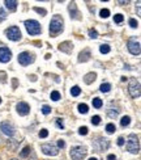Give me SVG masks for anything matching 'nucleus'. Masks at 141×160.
Segmentation results:
<instances>
[{
  "instance_id": "45",
  "label": "nucleus",
  "mask_w": 141,
  "mask_h": 160,
  "mask_svg": "<svg viewBox=\"0 0 141 160\" xmlns=\"http://www.w3.org/2000/svg\"><path fill=\"white\" fill-rule=\"evenodd\" d=\"M12 160H16V159H12Z\"/></svg>"
},
{
  "instance_id": "36",
  "label": "nucleus",
  "mask_w": 141,
  "mask_h": 160,
  "mask_svg": "<svg viewBox=\"0 0 141 160\" xmlns=\"http://www.w3.org/2000/svg\"><path fill=\"white\" fill-rule=\"evenodd\" d=\"M56 126H58V127H59V129H64V122H63V120H62V118H58V120H56Z\"/></svg>"
},
{
  "instance_id": "13",
  "label": "nucleus",
  "mask_w": 141,
  "mask_h": 160,
  "mask_svg": "<svg viewBox=\"0 0 141 160\" xmlns=\"http://www.w3.org/2000/svg\"><path fill=\"white\" fill-rule=\"evenodd\" d=\"M16 109H17V113L20 116H28L29 111H30V106H29L26 103H18L16 106Z\"/></svg>"
},
{
  "instance_id": "44",
  "label": "nucleus",
  "mask_w": 141,
  "mask_h": 160,
  "mask_svg": "<svg viewBox=\"0 0 141 160\" xmlns=\"http://www.w3.org/2000/svg\"><path fill=\"white\" fill-rule=\"evenodd\" d=\"M0 104H1V97H0Z\"/></svg>"
},
{
  "instance_id": "12",
  "label": "nucleus",
  "mask_w": 141,
  "mask_h": 160,
  "mask_svg": "<svg viewBox=\"0 0 141 160\" xmlns=\"http://www.w3.org/2000/svg\"><path fill=\"white\" fill-rule=\"evenodd\" d=\"M0 130H1L5 135H8V137H12V135L14 134V127H13V125H11L9 122H1Z\"/></svg>"
},
{
  "instance_id": "34",
  "label": "nucleus",
  "mask_w": 141,
  "mask_h": 160,
  "mask_svg": "<svg viewBox=\"0 0 141 160\" xmlns=\"http://www.w3.org/2000/svg\"><path fill=\"white\" fill-rule=\"evenodd\" d=\"M79 134L80 135H86L87 134V127L86 126H81L79 129Z\"/></svg>"
},
{
  "instance_id": "5",
  "label": "nucleus",
  "mask_w": 141,
  "mask_h": 160,
  "mask_svg": "<svg viewBox=\"0 0 141 160\" xmlns=\"http://www.w3.org/2000/svg\"><path fill=\"white\" fill-rule=\"evenodd\" d=\"M128 91H129V94L133 98H138L141 94L140 81H138L137 79H131L129 85H128Z\"/></svg>"
},
{
  "instance_id": "22",
  "label": "nucleus",
  "mask_w": 141,
  "mask_h": 160,
  "mask_svg": "<svg viewBox=\"0 0 141 160\" xmlns=\"http://www.w3.org/2000/svg\"><path fill=\"white\" fill-rule=\"evenodd\" d=\"M110 89H111V84H108V83H103V84H101V87H99V91L101 92H110Z\"/></svg>"
},
{
  "instance_id": "31",
  "label": "nucleus",
  "mask_w": 141,
  "mask_h": 160,
  "mask_svg": "<svg viewBox=\"0 0 141 160\" xmlns=\"http://www.w3.org/2000/svg\"><path fill=\"white\" fill-rule=\"evenodd\" d=\"M34 11L38 12V13L41 14V16H46V13H47V11L43 8H39V7H34Z\"/></svg>"
},
{
  "instance_id": "2",
  "label": "nucleus",
  "mask_w": 141,
  "mask_h": 160,
  "mask_svg": "<svg viewBox=\"0 0 141 160\" xmlns=\"http://www.w3.org/2000/svg\"><path fill=\"white\" fill-rule=\"evenodd\" d=\"M127 150L131 154H138L140 152V142H138V137L135 134H131L128 138L127 143Z\"/></svg>"
},
{
  "instance_id": "29",
  "label": "nucleus",
  "mask_w": 141,
  "mask_h": 160,
  "mask_svg": "<svg viewBox=\"0 0 141 160\" xmlns=\"http://www.w3.org/2000/svg\"><path fill=\"white\" fill-rule=\"evenodd\" d=\"M107 114L110 118H116L119 114V109H115V110H107Z\"/></svg>"
},
{
  "instance_id": "39",
  "label": "nucleus",
  "mask_w": 141,
  "mask_h": 160,
  "mask_svg": "<svg viewBox=\"0 0 141 160\" xmlns=\"http://www.w3.org/2000/svg\"><path fill=\"white\" fill-rule=\"evenodd\" d=\"M47 135H48V131H47L46 129H42V130L39 131V138H46Z\"/></svg>"
},
{
  "instance_id": "16",
  "label": "nucleus",
  "mask_w": 141,
  "mask_h": 160,
  "mask_svg": "<svg viewBox=\"0 0 141 160\" xmlns=\"http://www.w3.org/2000/svg\"><path fill=\"white\" fill-rule=\"evenodd\" d=\"M68 9H69V13H70V17L72 18H79V11H77V7H76V3H70L69 7H68Z\"/></svg>"
},
{
  "instance_id": "32",
  "label": "nucleus",
  "mask_w": 141,
  "mask_h": 160,
  "mask_svg": "<svg viewBox=\"0 0 141 160\" xmlns=\"http://www.w3.org/2000/svg\"><path fill=\"white\" fill-rule=\"evenodd\" d=\"M89 37L94 38V40H96V38H98V33H97L96 29H90V30H89Z\"/></svg>"
},
{
  "instance_id": "14",
  "label": "nucleus",
  "mask_w": 141,
  "mask_h": 160,
  "mask_svg": "<svg viewBox=\"0 0 141 160\" xmlns=\"http://www.w3.org/2000/svg\"><path fill=\"white\" fill-rule=\"evenodd\" d=\"M89 59H90V50L89 49L82 50L79 54V62H86V60H89Z\"/></svg>"
},
{
  "instance_id": "24",
  "label": "nucleus",
  "mask_w": 141,
  "mask_h": 160,
  "mask_svg": "<svg viewBox=\"0 0 141 160\" xmlns=\"http://www.w3.org/2000/svg\"><path fill=\"white\" fill-rule=\"evenodd\" d=\"M129 122H131V117L129 116H124V117L120 120V125L124 127V126H128L129 125Z\"/></svg>"
},
{
  "instance_id": "35",
  "label": "nucleus",
  "mask_w": 141,
  "mask_h": 160,
  "mask_svg": "<svg viewBox=\"0 0 141 160\" xmlns=\"http://www.w3.org/2000/svg\"><path fill=\"white\" fill-rule=\"evenodd\" d=\"M99 122H101V117H99V116H94V117H92V123H93V125H98Z\"/></svg>"
},
{
  "instance_id": "43",
  "label": "nucleus",
  "mask_w": 141,
  "mask_h": 160,
  "mask_svg": "<svg viewBox=\"0 0 141 160\" xmlns=\"http://www.w3.org/2000/svg\"><path fill=\"white\" fill-rule=\"evenodd\" d=\"M89 160H98V159H97V157H90Z\"/></svg>"
},
{
  "instance_id": "38",
  "label": "nucleus",
  "mask_w": 141,
  "mask_h": 160,
  "mask_svg": "<svg viewBox=\"0 0 141 160\" xmlns=\"http://www.w3.org/2000/svg\"><path fill=\"white\" fill-rule=\"evenodd\" d=\"M7 17V14H5V11H4L3 8H0V23L4 20V18Z\"/></svg>"
},
{
  "instance_id": "15",
  "label": "nucleus",
  "mask_w": 141,
  "mask_h": 160,
  "mask_svg": "<svg viewBox=\"0 0 141 160\" xmlns=\"http://www.w3.org/2000/svg\"><path fill=\"white\" fill-rule=\"evenodd\" d=\"M72 49H73V46H72V43L70 42H63L59 45V50L60 51H64V53H70L72 51Z\"/></svg>"
},
{
  "instance_id": "25",
  "label": "nucleus",
  "mask_w": 141,
  "mask_h": 160,
  "mask_svg": "<svg viewBox=\"0 0 141 160\" xmlns=\"http://www.w3.org/2000/svg\"><path fill=\"white\" fill-rule=\"evenodd\" d=\"M30 151H31V148H30L29 146L24 147V148H22V151L20 152V156H21V157H26L29 154H30Z\"/></svg>"
},
{
  "instance_id": "3",
  "label": "nucleus",
  "mask_w": 141,
  "mask_h": 160,
  "mask_svg": "<svg viewBox=\"0 0 141 160\" xmlns=\"http://www.w3.org/2000/svg\"><path fill=\"white\" fill-rule=\"evenodd\" d=\"M25 28H26V30H28V33L30 36H37L42 31L41 24L35 20H26L25 21Z\"/></svg>"
},
{
  "instance_id": "1",
  "label": "nucleus",
  "mask_w": 141,
  "mask_h": 160,
  "mask_svg": "<svg viewBox=\"0 0 141 160\" xmlns=\"http://www.w3.org/2000/svg\"><path fill=\"white\" fill-rule=\"evenodd\" d=\"M50 34L51 37H58L64 29V20L60 14H54V17L50 21Z\"/></svg>"
},
{
  "instance_id": "8",
  "label": "nucleus",
  "mask_w": 141,
  "mask_h": 160,
  "mask_svg": "<svg viewBox=\"0 0 141 160\" xmlns=\"http://www.w3.org/2000/svg\"><path fill=\"white\" fill-rule=\"evenodd\" d=\"M34 62V55L29 51H24L18 54V63L22 64V66H28L30 63Z\"/></svg>"
},
{
  "instance_id": "21",
  "label": "nucleus",
  "mask_w": 141,
  "mask_h": 160,
  "mask_svg": "<svg viewBox=\"0 0 141 160\" xmlns=\"http://www.w3.org/2000/svg\"><path fill=\"white\" fill-rule=\"evenodd\" d=\"M79 111L81 113V114H86L87 111H89V106H87L86 104H80V105H79Z\"/></svg>"
},
{
  "instance_id": "18",
  "label": "nucleus",
  "mask_w": 141,
  "mask_h": 160,
  "mask_svg": "<svg viewBox=\"0 0 141 160\" xmlns=\"http://www.w3.org/2000/svg\"><path fill=\"white\" fill-rule=\"evenodd\" d=\"M96 79H97V74H96V72H89V74L85 75L84 81H85L86 84H92Z\"/></svg>"
},
{
  "instance_id": "27",
  "label": "nucleus",
  "mask_w": 141,
  "mask_h": 160,
  "mask_svg": "<svg viewBox=\"0 0 141 160\" xmlns=\"http://www.w3.org/2000/svg\"><path fill=\"white\" fill-rule=\"evenodd\" d=\"M50 97H51V100H54V101H58V100H60V93L58 91H54V92H51V94H50Z\"/></svg>"
},
{
  "instance_id": "42",
  "label": "nucleus",
  "mask_w": 141,
  "mask_h": 160,
  "mask_svg": "<svg viewBox=\"0 0 141 160\" xmlns=\"http://www.w3.org/2000/svg\"><path fill=\"white\" fill-rule=\"evenodd\" d=\"M107 160H116V156H115V155H108Z\"/></svg>"
},
{
  "instance_id": "11",
  "label": "nucleus",
  "mask_w": 141,
  "mask_h": 160,
  "mask_svg": "<svg viewBox=\"0 0 141 160\" xmlns=\"http://www.w3.org/2000/svg\"><path fill=\"white\" fill-rule=\"evenodd\" d=\"M11 58H12V51L5 46H1L0 47V62L7 63L11 60Z\"/></svg>"
},
{
  "instance_id": "4",
  "label": "nucleus",
  "mask_w": 141,
  "mask_h": 160,
  "mask_svg": "<svg viewBox=\"0 0 141 160\" xmlns=\"http://www.w3.org/2000/svg\"><path fill=\"white\" fill-rule=\"evenodd\" d=\"M86 154H87L86 147L84 146H75L70 148V157H72V160H82L86 156Z\"/></svg>"
},
{
  "instance_id": "10",
  "label": "nucleus",
  "mask_w": 141,
  "mask_h": 160,
  "mask_svg": "<svg viewBox=\"0 0 141 160\" xmlns=\"http://www.w3.org/2000/svg\"><path fill=\"white\" fill-rule=\"evenodd\" d=\"M42 152L45 155H48V156H56V155L59 154V150H58V147H55L54 144L47 143V144H42Z\"/></svg>"
},
{
  "instance_id": "19",
  "label": "nucleus",
  "mask_w": 141,
  "mask_h": 160,
  "mask_svg": "<svg viewBox=\"0 0 141 160\" xmlns=\"http://www.w3.org/2000/svg\"><path fill=\"white\" fill-rule=\"evenodd\" d=\"M102 105H103V103H102V100L99 97H94L93 98V106L96 109H101Z\"/></svg>"
},
{
  "instance_id": "41",
  "label": "nucleus",
  "mask_w": 141,
  "mask_h": 160,
  "mask_svg": "<svg viewBox=\"0 0 141 160\" xmlns=\"http://www.w3.org/2000/svg\"><path fill=\"white\" fill-rule=\"evenodd\" d=\"M123 144H124V138L119 137L118 138V146H123Z\"/></svg>"
},
{
  "instance_id": "40",
  "label": "nucleus",
  "mask_w": 141,
  "mask_h": 160,
  "mask_svg": "<svg viewBox=\"0 0 141 160\" xmlns=\"http://www.w3.org/2000/svg\"><path fill=\"white\" fill-rule=\"evenodd\" d=\"M58 146H59L60 148H63V147H65V142L63 139H59L58 140Z\"/></svg>"
},
{
  "instance_id": "30",
  "label": "nucleus",
  "mask_w": 141,
  "mask_h": 160,
  "mask_svg": "<svg viewBox=\"0 0 141 160\" xmlns=\"http://www.w3.org/2000/svg\"><path fill=\"white\" fill-rule=\"evenodd\" d=\"M99 16H101L102 18H107L108 16H110V11H108V9H101Z\"/></svg>"
},
{
  "instance_id": "9",
  "label": "nucleus",
  "mask_w": 141,
  "mask_h": 160,
  "mask_svg": "<svg viewBox=\"0 0 141 160\" xmlns=\"http://www.w3.org/2000/svg\"><path fill=\"white\" fill-rule=\"evenodd\" d=\"M128 50H129V53L133 54V55H140L141 47H140V42H138V40L131 38V40L128 41Z\"/></svg>"
},
{
  "instance_id": "37",
  "label": "nucleus",
  "mask_w": 141,
  "mask_h": 160,
  "mask_svg": "<svg viewBox=\"0 0 141 160\" xmlns=\"http://www.w3.org/2000/svg\"><path fill=\"white\" fill-rule=\"evenodd\" d=\"M129 26H131V28H137V26H138L137 20H135V18H131V20H129Z\"/></svg>"
},
{
  "instance_id": "26",
  "label": "nucleus",
  "mask_w": 141,
  "mask_h": 160,
  "mask_svg": "<svg viewBox=\"0 0 141 160\" xmlns=\"http://www.w3.org/2000/svg\"><path fill=\"white\" fill-rule=\"evenodd\" d=\"M99 51H101L102 54H107V53H110V46L106 45V43H104V45H101L99 46Z\"/></svg>"
},
{
  "instance_id": "23",
  "label": "nucleus",
  "mask_w": 141,
  "mask_h": 160,
  "mask_svg": "<svg viewBox=\"0 0 141 160\" xmlns=\"http://www.w3.org/2000/svg\"><path fill=\"white\" fill-rule=\"evenodd\" d=\"M106 131L108 133V134H114V133L116 131V127L114 123H107L106 125Z\"/></svg>"
},
{
  "instance_id": "17",
  "label": "nucleus",
  "mask_w": 141,
  "mask_h": 160,
  "mask_svg": "<svg viewBox=\"0 0 141 160\" xmlns=\"http://www.w3.org/2000/svg\"><path fill=\"white\" fill-rule=\"evenodd\" d=\"M4 4H5V7L9 11H16L17 5H18V1H16V0H5Z\"/></svg>"
},
{
  "instance_id": "20",
  "label": "nucleus",
  "mask_w": 141,
  "mask_h": 160,
  "mask_svg": "<svg viewBox=\"0 0 141 160\" xmlns=\"http://www.w3.org/2000/svg\"><path fill=\"white\" fill-rule=\"evenodd\" d=\"M80 93H81V88H80L79 85H75V87H72V88H70V94H72V96H75V97H76V96H79Z\"/></svg>"
},
{
  "instance_id": "6",
  "label": "nucleus",
  "mask_w": 141,
  "mask_h": 160,
  "mask_svg": "<svg viewBox=\"0 0 141 160\" xmlns=\"http://www.w3.org/2000/svg\"><path fill=\"white\" fill-rule=\"evenodd\" d=\"M5 36L11 41H18L21 40V30L18 26H11L5 30Z\"/></svg>"
},
{
  "instance_id": "7",
  "label": "nucleus",
  "mask_w": 141,
  "mask_h": 160,
  "mask_svg": "<svg viewBox=\"0 0 141 160\" xmlns=\"http://www.w3.org/2000/svg\"><path fill=\"white\" fill-rule=\"evenodd\" d=\"M108 146H110V143H108V139H106V138H99V139L94 140V143H93V147L97 152L106 151L108 148Z\"/></svg>"
},
{
  "instance_id": "33",
  "label": "nucleus",
  "mask_w": 141,
  "mask_h": 160,
  "mask_svg": "<svg viewBox=\"0 0 141 160\" xmlns=\"http://www.w3.org/2000/svg\"><path fill=\"white\" fill-rule=\"evenodd\" d=\"M42 113H43V114H50V113H51V108L48 105H43L42 106Z\"/></svg>"
},
{
  "instance_id": "28",
  "label": "nucleus",
  "mask_w": 141,
  "mask_h": 160,
  "mask_svg": "<svg viewBox=\"0 0 141 160\" xmlns=\"http://www.w3.org/2000/svg\"><path fill=\"white\" fill-rule=\"evenodd\" d=\"M114 21H115L116 24H120V23H123V21H124V16H123V14H121V13H118V14H115V16H114Z\"/></svg>"
}]
</instances>
